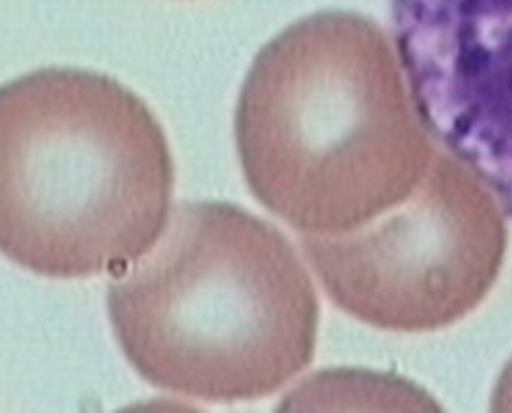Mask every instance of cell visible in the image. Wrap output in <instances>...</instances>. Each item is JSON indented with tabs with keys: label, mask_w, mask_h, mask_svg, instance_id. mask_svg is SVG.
I'll list each match as a JSON object with an SVG mask.
<instances>
[{
	"label": "cell",
	"mask_w": 512,
	"mask_h": 413,
	"mask_svg": "<svg viewBox=\"0 0 512 413\" xmlns=\"http://www.w3.org/2000/svg\"><path fill=\"white\" fill-rule=\"evenodd\" d=\"M113 278L116 340L164 391L255 399L313 357L318 302L305 266L282 232L233 204L182 203L156 243Z\"/></svg>",
	"instance_id": "1"
},
{
	"label": "cell",
	"mask_w": 512,
	"mask_h": 413,
	"mask_svg": "<svg viewBox=\"0 0 512 413\" xmlns=\"http://www.w3.org/2000/svg\"><path fill=\"white\" fill-rule=\"evenodd\" d=\"M165 132L128 87L95 71L45 67L0 91V246L33 273L114 276L170 218Z\"/></svg>",
	"instance_id": "2"
},
{
	"label": "cell",
	"mask_w": 512,
	"mask_h": 413,
	"mask_svg": "<svg viewBox=\"0 0 512 413\" xmlns=\"http://www.w3.org/2000/svg\"><path fill=\"white\" fill-rule=\"evenodd\" d=\"M401 115L374 21L343 10L302 18L265 44L242 84L234 129L245 180L306 235L355 230L407 193Z\"/></svg>",
	"instance_id": "3"
},
{
	"label": "cell",
	"mask_w": 512,
	"mask_h": 413,
	"mask_svg": "<svg viewBox=\"0 0 512 413\" xmlns=\"http://www.w3.org/2000/svg\"><path fill=\"white\" fill-rule=\"evenodd\" d=\"M504 221L477 198L388 211L347 233L305 235L304 254L331 300L370 325L430 331L471 312L494 285Z\"/></svg>",
	"instance_id": "4"
},
{
	"label": "cell",
	"mask_w": 512,
	"mask_h": 413,
	"mask_svg": "<svg viewBox=\"0 0 512 413\" xmlns=\"http://www.w3.org/2000/svg\"><path fill=\"white\" fill-rule=\"evenodd\" d=\"M283 412H439V404L417 384L389 373L361 368L318 371L281 401Z\"/></svg>",
	"instance_id": "5"
},
{
	"label": "cell",
	"mask_w": 512,
	"mask_h": 413,
	"mask_svg": "<svg viewBox=\"0 0 512 413\" xmlns=\"http://www.w3.org/2000/svg\"><path fill=\"white\" fill-rule=\"evenodd\" d=\"M491 410L497 413L512 412V358L497 380L491 398Z\"/></svg>",
	"instance_id": "6"
},
{
	"label": "cell",
	"mask_w": 512,
	"mask_h": 413,
	"mask_svg": "<svg viewBox=\"0 0 512 413\" xmlns=\"http://www.w3.org/2000/svg\"><path fill=\"white\" fill-rule=\"evenodd\" d=\"M487 59L488 55L483 50H475L466 57L464 68L467 72L474 73L485 65Z\"/></svg>",
	"instance_id": "7"
}]
</instances>
